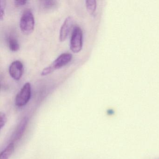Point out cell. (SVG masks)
I'll return each instance as SVG.
<instances>
[{
	"label": "cell",
	"mask_w": 159,
	"mask_h": 159,
	"mask_svg": "<svg viewBox=\"0 0 159 159\" xmlns=\"http://www.w3.org/2000/svg\"><path fill=\"white\" fill-rule=\"evenodd\" d=\"M35 27L34 16L30 9L24 11L20 18V27L21 31L25 34L28 35L33 32Z\"/></svg>",
	"instance_id": "obj_1"
},
{
	"label": "cell",
	"mask_w": 159,
	"mask_h": 159,
	"mask_svg": "<svg viewBox=\"0 0 159 159\" xmlns=\"http://www.w3.org/2000/svg\"><path fill=\"white\" fill-rule=\"evenodd\" d=\"M72 57V55L69 53L62 54L50 66L43 69L41 75L46 76L53 72L56 70L61 68L69 63L71 61Z\"/></svg>",
	"instance_id": "obj_2"
},
{
	"label": "cell",
	"mask_w": 159,
	"mask_h": 159,
	"mask_svg": "<svg viewBox=\"0 0 159 159\" xmlns=\"http://www.w3.org/2000/svg\"><path fill=\"white\" fill-rule=\"evenodd\" d=\"M83 32L80 27L76 26L73 29L70 41V49L74 53H78L83 47Z\"/></svg>",
	"instance_id": "obj_3"
},
{
	"label": "cell",
	"mask_w": 159,
	"mask_h": 159,
	"mask_svg": "<svg viewBox=\"0 0 159 159\" xmlns=\"http://www.w3.org/2000/svg\"><path fill=\"white\" fill-rule=\"evenodd\" d=\"M31 84L26 83L24 84L15 98V103L19 107H23L27 104L31 97Z\"/></svg>",
	"instance_id": "obj_4"
},
{
	"label": "cell",
	"mask_w": 159,
	"mask_h": 159,
	"mask_svg": "<svg viewBox=\"0 0 159 159\" xmlns=\"http://www.w3.org/2000/svg\"><path fill=\"white\" fill-rule=\"evenodd\" d=\"M24 66L21 61L16 60L10 65L9 73L11 77L16 80H19L23 74Z\"/></svg>",
	"instance_id": "obj_5"
},
{
	"label": "cell",
	"mask_w": 159,
	"mask_h": 159,
	"mask_svg": "<svg viewBox=\"0 0 159 159\" xmlns=\"http://www.w3.org/2000/svg\"><path fill=\"white\" fill-rule=\"evenodd\" d=\"M73 19L69 16L66 18L60 29L59 40L60 42L65 41L68 36L69 33L73 25Z\"/></svg>",
	"instance_id": "obj_6"
},
{
	"label": "cell",
	"mask_w": 159,
	"mask_h": 159,
	"mask_svg": "<svg viewBox=\"0 0 159 159\" xmlns=\"http://www.w3.org/2000/svg\"><path fill=\"white\" fill-rule=\"evenodd\" d=\"M28 120V118L25 117L20 121L13 136V141H17L22 138L24 132L25 131Z\"/></svg>",
	"instance_id": "obj_7"
},
{
	"label": "cell",
	"mask_w": 159,
	"mask_h": 159,
	"mask_svg": "<svg viewBox=\"0 0 159 159\" xmlns=\"http://www.w3.org/2000/svg\"><path fill=\"white\" fill-rule=\"evenodd\" d=\"M14 142H11L0 154V159H9L14 151Z\"/></svg>",
	"instance_id": "obj_8"
},
{
	"label": "cell",
	"mask_w": 159,
	"mask_h": 159,
	"mask_svg": "<svg viewBox=\"0 0 159 159\" xmlns=\"http://www.w3.org/2000/svg\"><path fill=\"white\" fill-rule=\"evenodd\" d=\"M86 9L90 14L94 13L96 9V1L95 0H87L85 1Z\"/></svg>",
	"instance_id": "obj_9"
},
{
	"label": "cell",
	"mask_w": 159,
	"mask_h": 159,
	"mask_svg": "<svg viewBox=\"0 0 159 159\" xmlns=\"http://www.w3.org/2000/svg\"><path fill=\"white\" fill-rule=\"evenodd\" d=\"M41 2V6L45 10H50L56 7L57 2L55 1H43Z\"/></svg>",
	"instance_id": "obj_10"
},
{
	"label": "cell",
	"mask_w": 159,
	"mask_h": 159,
	"mask_svg": "<svg viewBox=\"0 0 159 159\" xmlns=\"http://www.w3.org/2000/svg\"><path fill=\"white\" fill-rule=\"evenodd\" d=\"M9 46L11 51L16 52L20 48L19 43L16 39L11 38L9 40Z\"/></svg>",
	"instance_id": "obj_11"
},
{
	"label": "cell",
	"mask_w": 159,
	"mask_h": 159,
	"mask_svg": "<svg viewBox=\"0 0 159 159\" xmlns=\"http://www.w3.org/2000/svg\"><path fill=\"white\" fill-rule=\"evenodd\" d=\"M6 7V1L5 0H0V20H2L4 17Z\"/></svg>",
	"instance_id": "obj_12"
},
{
	"label": "cell",
	"mask_w": 159,
	"mask_h": 159,
	"mask_svg": "<svg viewBox=\"0 0 159 159\" xmlns=\"http://www.w3.org/2000/svg\"><path fill=\"white\" fill-rule=\"evenodd\" d=\"M7 121L6 115L3 112H0V129H2L5 125Z\"/></svg>",
	"instance_id": "obj_13"
},
{
	"label": "cell",
	"mask_w": 159,
	"mask_h": 159,
	"mask_svg": "<svg viewBox=\"0 0 159 159\" xmlns=\"http://www.w3.org/2000/svg\"><path fill=\"white\" fill-rule=\"evenodd\" d=\"M27 1L25 0H17L14 1V3L16 6H20L25 5L27 3Z\"/></svg>",
	"instance_id": "obj_14"
},
{
	"label": "cell",
	"mask_w": 159,
	"mask_h": 159,
	"mask_svg": "<svg viewBox=\"0 0 159 159\" xmlns=\"http://www.w3.org/2000/svg\"><path fill=\"white\" fill-rule=\"evenodd\" d=\"M107 113L109 115H112L114 113V111L112 110H109L107 111Z\"/></svg>",
	"instance_id": "obj_15"
}]
</instances>
